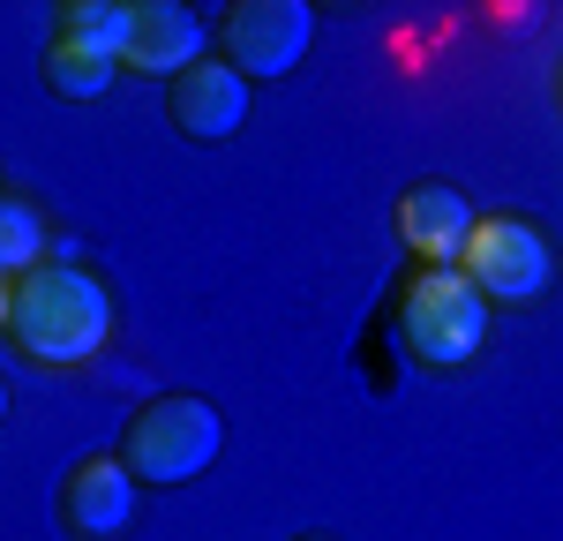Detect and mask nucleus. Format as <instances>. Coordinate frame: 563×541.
<instances>
[{"label":"nucleus","mask_w":563,"mask_h":541,"mask_svg":"<svg viewBox=\"0 0 563 541\" xmlns=\"http://www.w3.org/2000/svg\"><path fill=\"white\" fill-rule=\"evenodd\" d=\"M0 331L38 368H76L113 339V294L106 278L68 256H45L38 270L0 278Z\"/></svg>","instance_id":"nucleus-1"},{"label":"nucleus","mask_w":563,"mask_h":541,"mask_svg":"<svg viewBox=\"0 0 563 541\" xmlns=\"http://www.w3.org/2000/svg\"><path fill=\"white\" fill-rule=\"evenodd\" d=\"M121 466H129L143 489H180L196 474H211L218 451H225V413L203 391H158L129 413L121 429Z\"/></svg>","instance_id":"nucleus-2"},{"label":"nucleus","mask_w":563,"mask_h":541,"mask_svg":"<svg viewBox=\"0 0 563 541\" xmlns=\"http://www.w3.org/2000/svg\"><path fill=\"white\" fill-rule=\"evenodd\" d=\"M398 346L421 368H466L488 346V301L466 270H413L398 286Z\"/></svg>","instance_id":"nucleus-3"},{"label":"nucleus","mask_w":563,"mask_h":541,"mask_svg":"<svg viewBox=\"0 0 563 541\" xmlns=\"http://www.w3.org/2000/svg\"><path fill=\"white\" fill-rule=\"evenodd\" d=\"M466 278L481 286V301H504V309H519V301H541L549 286H556V249H549V233L519 211H488L474 225V241H466Z\"/></svg>","instance_id":"nucleus-4"},{"label":"nucleus","mask_w":563,"mask_h":541,"mask_svg":"<svg viewBox=\"0 0 563 541\" xmlns=\"http://www.w3.org/2000/svg\"><path fill=\"white\" fill-rule=\"evenodd\" d=\"M316 45V8L308 0H233L218 15V60H233L249 84L294 76Z\"/></svg>","instance_id":"nucleus-5"},{"label":"nucleus","mask_w":563,"mask_h":541,"mask_svg":"<svg viewBox=\"0 0 563 541\" xmlns=\"http://www.w3.org/2000/svg\"><path fill=\"white\" fill-rule=\"evenodd\" d=\"M143 511V482L121 466V451H90L60 474L53 489V519L68 541H121Z\"/></svg>","instance_id":"nucleus-6"},{"label":"nucleus","mask_w":563,"mask_h":541,"mask_svg":"<svg viewBox=\"0 0 563 541\" xmlns=\"http://www.w3.org/2000/svg\"><path fill=\"white\" fill-rule=\"evenodd\" d=\"M390 219H398V241H406V256L421 270H459L481 211H474V196H466L459 180H406Z\"/></svg>","instance_id":"nucleus-7"},{"label":"nucleus","mask_w":563,"mask_h":541,"mask_svg":"<svg viewBox=\"0 0 563 541\" xmlns=\"http://www.w3.org/2000/svg\"><path fill=\"white\" fill-rule=\"evenodd\" d=\"M249 106H256V84L233 68V60H196L180 84H166V121H174V135H188V143H225V135H241V121H249Z\"/></svg>","instance_id":"nucleus-8"},{"label":"nucleus","mask_w":563,"mask_h":541,"mask_svg":"<svg viewBox=\"0 0 563 541\" xmlns=\"http://www.w3.org/2000/svg\"><path fill=\"white\" fill-rule=\"evenodd\" d=\"M203 38H211V31L196 23V8H180V0H135L121 68H129V76H151V84H180L196 60H211Z\"/></svg>","instance_id":"nucleus-9"},{"label":"nucleus","mask_w":563,"mask_h":541,"mask_svg":"<svg viewBox=\"0 0 563 541\" xmlns=\"http://www.w3.org/2000/svg\"><path fill=\"white\" fill-rule=\"evenodd\" d=\"M38 76H45V90H53V98L90 106V98H106V90H113L121 60H113V53H90V45H76V38H45Z\"/></svg>","instance_id":"nucleus-10"},{"label":"nucleus","mask_w":563,"mask_h":541,"mask_svg":"<svg viewBox=\"0 0 563 541\" xmlns=\"http://www.w3.org/2000/svg\"><path fill=\"white\" fill-rule=\"evenodd\" d=\"M129 23H135V8H121V0H68V8H53V38H76L90 53H113V60L129 45Z\"/></svg>","instance_id":"nucleus-11"},{"label":"nucleus","mask_w":563,"mask_h":541,"mask_svg":"<svg viewBox=\"0 0 563 541\" xmlns=\"http://www.w3.org/2000/svg\"><path fill=\"white\" fill-rule=\"evenodd\" d=\"M45 264V211L31 196H0V278H15V270H38Z\"/></svg>","instance_id":"nucleus-12"},{"label":"nucleus","mask_w":563,"mask_h":541,"mask_svg":"<svg viewBox=\"0 0 563 541\" xmlns=\"http://www.w3.org/2000/svg\"><path fill=\"white\" fill-rule=\"evenodd\" d=\"M294 541H339V534H294Z\"/></svg>","instance_id":"nucleus-13"},{"label":"nucleus","mask_w":563,"mask_h":541,"mask_svg":"<svg viewBox=\"0 0 563 541\" xmlns=\"http://www.w3.org/2000/svg\"><path fill=\"white\" fill-rule=\"evenodd\" d=\"M556 106H563V68H556Z\"/></svg>","instance_id":"nucleus-14"}]
</instances>
